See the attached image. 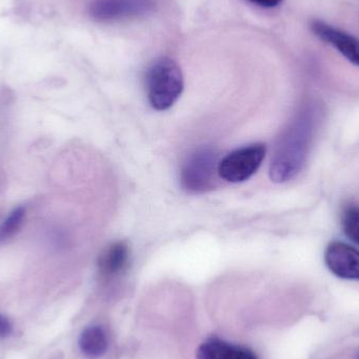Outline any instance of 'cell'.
Listing matches in <instances>:
<instances>
[{
  "label": "cell",
  "mask_w": 359,
  "mask_h": 359,
  "mask_svg": "<svg viewBox=\"0 0 359 359\" xmlns=\"http://www.w3.org/2000/svg\"><path fill=\"white\" fill-rule=\"evenodd\" d=\"M318 109H303L283 133L270 163V179L276 183H285L294 179L303 170L312 139L316 133Z\"/></svg>",
  "instance_id": "6da1fadb"
},
{
  "label": "cell",
  "mask_w": 359,
  "mask_h": 359,
  "mask_svg": "<svg viewBox=\"0 0 359 359\" xmlns=\"http://www.w3.org/2000/svg\"><path fill=\"white\" fill-rule=\"evenodd\" d=\"M147 98L154 109L166 111L181 97L184 77L181 67L172 59L163 57L154 61L145 77Z\"/></svg>",
  "instance_id": "7a4b0ae2"
},
{
  "label": "cell",
  "mask_w": 359,
  "mask_h": 359,
  "mask_svg": "<svg viewBox=\"0 0 359 359\" xmlns=\"http://www.w3.org/2000/svg\"><path fill=\"white\" fill-rule=\"evenodd\" d=\"M219 162L217 151L211 147L196 149L182 166V187L194 194L212 189L217 183V176L219 177Z\"/></svg>",
  "instance_id": "3957f363"
},
{
  "label": "cell",
  "mask_w": 359,
  "mask_h": 359,
  "mask_svg": "<svg viewBox=\"0 0 359 359\" xmlns=\"http://www.w3.org/2000/svg\"><path fill=\"white\" fill-rule=\"evenodd\" d=\"M267 147L264 143H253L234 149L219 160V179L229 183H241L250 179L259 170L266 157Z\"/></svg>",
  "instance_id": "277c9868"
},
{
  "label": "cell",
  "mask_w": 359,
  "mask_h": 359,
  "mask_svg": "<svg viewBox=\"0 0 359 359\" xmlns=\"http://www.w3.org/2000/svg\"><path fill=\"white\" fill-rule=\"evenodd\" d=\"M155 8V0H93L90 15L100 22H115L147 16Z\"/></svg>",
  "instance_id": "5b68a950"
},
{
  "label": "cell",
  "mask_w": 359,
  "mask_h": 359,
  "mask_svg": "<svg viewBox=\"0 0 359 359\" xmlns=\"http://www.w3.org/2000/svg\"><path fill=\"white\" fill-rule=\"evenodd\" d=\"M327 267L337 278L359 280V250L341 242L328 245L325 253Z\"/></svg>",
  "instance_id": "8992f818"
},
{
  "label": "cell",
  "mask_w": 359,
  "mask_h": 359,
  "mask_svg": "<svg viewBox=\"0 0 359 359\" xmlns=\"http://www.w3.org/2000/svg\"><path fill=\"white\" fill-rule=\"evenodd\" d=\"M311 29L323 41L334 46L350 62L359 67V38L322 20H313Z\"/></svg>",
  "instance_id": "52a82bcc"
},
{
  "label": "cell",
  "mask_w": 359,
  "mask_h": 359,
  "mask_svg": "<svg viewBox=\"0 0 359 359\" xmlns=\"http://www.w3.org/2000/svg\"><path fill=\"white\" fill-rule=\"evenodd\" d=\"M196 359H259L244 346L229 343L219 337H209L196 351Z\"/></svg>",
  "instance_id": "ba28073f"
},
{
  "label": "cell",
  "mask_w": 359,
  "mask_h": 359,
  "mask_svg": "<svg viewBox=\"0 0 359 359\" xmlns=\"http://www.w3.org/2000/svg\"><path fill=\"white\" fill-rule=\"evenodd\" d=\"M130 259V248L128 243L118 241L101 253L98 261L99 272L103 278H115L128 269Z\"/></svg>",
  "instance_id": "9c48e42d"
},
{
  "label": "cell",
  "mask_w": 359,
  "mask_h": 359,
  "mask_svg": "<svg viewBox=\"0 0 359 359\" xmlns=\"http://www.w3.org/2000/svg\"><path fill=\"white\" fill-rule=\"evenodd\" d=\"M79 347L88 358H101L109 348V337L101 326L88 327L80 335Z\"/></svg>",
  "instance_id": "30bf717a"
},
{
  "label": "cell",
  "mask_w": 359,
  "mask_h": 359,
  "mask_svg": "<svg viewBox=\"0 0 359 359\" xmlns=\"http://www.w3.org/2000/svg\"><path fill=\"white\" fill-rule=\"evenodd\" d=\"M25 217V207L19 206L11 211L0 225V242L12 238L22 225Z\"/></svg>",
  "instance_id": "8fae6325"
},
{
  "label": "cell",
  "mask_w": 359,
  "mask_h": 359,
  "mask_svg": "<svg viewBox=\"0 0 359 359\" xmlns=\"http://www.w3.org/2000/svg\"><path fill=\"white\" fill-rule=\"evenodd\" d=\"M341 224L346 236L359 246V207H347L344 211Z\"/></svg>",
  "instance_id": "7c38bea8"
},
{
  "label": "cell",
  "mask_w": 359,
  "mask_h": 359,
  "mask_svg": "<svg viewBox=\"0 0 359 359\" xmlns=\"http://www.w3.org/2000/svg\"><path fill=\"white\" fill-rule=\"evenodd\" d=\"M13 332V324L6 316L0 314V339L10 337Z\"/></svg>",
  "instance_id": "4fadbf2b"
},
{
  "label": "cell",
  "mask_w": 359,
  "mask_h": 359,
  "mask_svg": "<svg viewBox=\"0 0 359 359\" xmlns=\"http://www.w3.org/2000/svg\"><path fill=\"white\" fill-rule=\"evenodd\" d=\"M257 6H262L265 8H276L282 4L283 0H249Z\"/></svg>",
  "instance_id": "5bb4252c"
}]
</instances>
